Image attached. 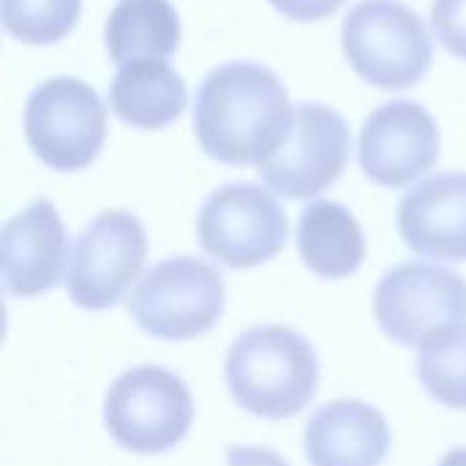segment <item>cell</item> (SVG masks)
Listing matches in <instances>:
<instances>
[{
    "label": "cell",
    "mask_w": 466,
    "mask_h": 466,
    "mask_svg": "<svg viewBox=\"0 0 466 466\" xmlns=\"http://www.w3.org/2000/svg\"><path fill=\"white\" fill-rule=\"evenodd\" d=\"M431 22L440 44L459 60H466V0H434Z\"/></svg>",
    "instance_id": "ffe728a7"
},
{
    "label": "cell",
    "mask_w": 466,
    "mask_h": 466,
    "mask_svg": "<svg viewBox=\"0 0 466 466\" xmlns=\"http://www.w3.org/2000/svg\"><path fill=\"white\" fill-rule=\"evenodd\" d=\"M3 287L14 298H38L57 287L68 262V232L49 199L30 202L0 235Z\"/></svg>",
    "instance_id": "7c38bea8"
},
{
    "label": "cell",
    "mask_w": 466,
    "mask_h": 466,
    "mask_svg": "<svg viewBox=\"0 0 466 466\" xmlns=\"http://www.w3.org/2000/svg\"><path fill=\"white\" fill-rule=\"evenodd\" d=\"M347 120L325 104H298L287 145L257 167L262 183L289 199H311L330 188L350 158Z\"/></svg>",
    "instance_id": "30bf717a"
},
{
    "label": "cell",
    "mask_w": 466,
    "mask_h": 466,
    "mask_svg": "<svg viewBox=\"0 0 466 466\" xmlns=\"http://www.w3.org/2000/svg\"><path fill=\"white\" fill-rule=\"evenodd\" d=\"M227 466H289L279 453L268 448H229Z\"/></svg>",
    "instance_id": "7402d4cb"
},
{
    "label": "cell",
    "mask_w": 466,
    "mask_h": 466,
    "mask_svg": "<svg viewBox=\"0 0 466 466\" xmlns=\"http://www.w3.org/2000/svg\"><path fill=\"white\" fill-rule=\"evenodd\" d=\"M404 243L431 259H466V172L434 175L410 188L399 205Z\"/></svg>",
    "instance_id": "4fadbf2b"
},
{
    "label": "cell",
    "mask_w": 466,
    "mask_h": 466,
    "mask_svg": "<svg viewBox=\"0 0 466 466\" xmlns=\"http://www.w3.org/2000/svg\"><path fill=\"white\" fill-rule=\"evenodd\" d=\"M300 259L322 279H347L366 259L358 218L339 202H311L298 221Z\"/></svg>",
    "instance_id": "2e32d148"
},
{
    "label": "cell",
    "mask_w": 466,
    "mask_h": 466,
    "mask_svg": "<svg viewBox=\"0 0 466 466\" xmlns=\"http://www.w3.org/2000/svg\"><path fill=\"white\" fill-rule=\"evenodd\" d=\"M104 41L117 66L164 60L180 46V16L169 0H120L109 11Z\"/></svg>",
    "instance_id": "e0dca14e"
},
{
    "label": "cell",
    "mask_w": 466,
    "mask_h": 466,
    "mask_svg": "<svg viewBox=\"0 0 466 466\" xmlns=\"http://www.w3.org/2000/svg\"><path fill=\"white\" fill-rule=\"evenodd\" d=\"M197 235L208 257L227 268L248 270L273 259L287 246L289 221L268 188L229 183L205 199Z\"/></svg>",
    "instance_id": "ba28073f"
},
{
    "label": "cell",
    "mask_w": 466,
    "mask_h": 466,
    "mask_svg": "<svg viewBox=\"0 0 466 466\" xmlns=\"http://www.w3.org/2000/svg\"><path fill=\"white\" fill-rule=\"evenodd\" d=\"M303 448L311 466H380L390 451V429L377 407L341 399L311 415Z\"/></svg>",
    "instance_id": "5bb4252c"
},
{
    "label": "cell",
    "mask_w": 466,
    "mask_h": 466,
    "mask_svg": "<svg viewBox=\"0 0 466 466\" xmlns=\"http://www.w3.org/2000/svg\"><path fill=\"white\" fill-rule=\"evenodd\" d=\"M440 466H466V448H456V451H451V453L442 459V464Z\"/></svg>",
    "instance_id": "603a6c76"
},
{
    "label": "cell",
    "mask_w": 466,
    "mask_h": 466,
    "mask_svg": "<svg viewBox=\"0 0 466 466\" xmlns=\"http://www.w3.org/2000/svg\"><path fill=\"white\" fill-rule=\"evenodd\" d=\"M341 44L355 74L382 90L418 85L434 57L423 19L399 0L358 3L341 25Z\"/></svg>",
    "instance_id": "3957f363"
},
{
    "label": "cell",
    "mask_w": 466,
    "mask_h": 466,
    "mask_svg": "<svg viewBox=\"0 0 466 466\" xmlns=\"http://www.w3.org/2000/svg\"><path fill=\"white\" fill-rule=\"evenodd\" d=\"M347 0H270V5L295 22H317L336 14Z\"/></svg>",
    "instance_id": "44dd1931"
},
{
    "label": "cell",
    "mask_w": 466,
    "mask_h": 466,
    "mask_svg": "<svg viewBox=\"0 0 466 466\" xmlns=\"http://www.w3.org/2000/svg\"><path fill=\"white\" fill-rule=\"evenodd\" d=\"M186 104V82L164 60H137L120 66L109 85V106L131 128H164L183 115Z\"/></svg>",
    "instance_id": "9a60e30c"
},
{
    "label": "cell",
    "mask_w": 466,
    "mask_h": 466,
    "mask_svg": "<svg viewBox=\"0 0 466 466\" xmlns=\"http://www.w3.org/2000/svg\"><path fill=\"white\" fill-rule=\"evenodd\" d=\"M224 279L197 257H172L150 268L131 289L128 314L153 339L188 341L224 314Z\"/></svg>",
    "instance_id": "5b68a950"
},
{
    "label": "cell",
    "mask_w": 466,
    "mask_h": 466,
    "mask_svg": "<svg viewBox=\"0 0 466 466\" xmlns=\"http://www.w3.org/2000/svg\"><path fill=\"white\" fill-rule=\"evenodd\" d=\"M295 109L281 79L259 63H224L199 85L194 134L199 147L229 167H259L289 139Z\"/></svg>",
    "instance_id": "6da1fadb"
},
{
    "label": "cell",
    "mask_w": 466,
    "mask_h": 466,
    "mask_svg": "<svg viewBox=\"0 0 466 466\" xmlns=\"http://www.w3.org/2000/svg\"><path fill=\"white\" fill-rule=\"evenodd\" d=\"M440 147V126L426 106L415 101H390L366 117L358 139V158L371 183L401 188L437 164Z\"/></svg>",
    "instance_id": "8fae6325"
},
{
    "label": "cell",
    "mask_w": 466,
    "mask_h": 466,
    "mask_svg": "<svg viewBox=\"0 0 466 466\" xmlns=\"http://www.w3.org/2000/svg\"><path fill=\"white\" fill-rule=\"evenodd\" d=\"M418 377L434 401L466 410V322L420 347Z\"/></svg>",
    "instance_id": "ac0fdd59"
},
{
    "label": "cell",
    "mask_w": 466,
    "mask_h": 466,
    "mask_svg": "<svg viewBox=\"0 0 466 466\" xmlns=\"http://www.w3.org/2000/svg\"><path fill=\"white\" fill-rule=\"evenodd\" d=\"M374 314L388 339L401 347H423L466 322V279L440 265L404 262L380 279Z\"/></svg>",
    "instance_id": "52a82bcc"
},
{
    "label": "cell",
    "mask_w": 466,
    "mask_h": 466,
    "mask_svg": "<svg viewBox=\"0 0 466 466\" xmlns=\"http://www.w3.org/2000/svg\"><path fill=\"white\" fill-rule=\"evenodd\" d=\"M147 257L142 221L128 210H104L76 238L68 265V295L85 311L123 300Z\"/></svg>",
    "instance_id": "9c48e42d"
},
{
    "label": "cell",
    "mask_w": 466,
    "mask_h": 466,
    "mask_svg": "<svg viewBox=\"0 0 466 466\" xmlns=\"http://www.w3.org/2000/svg\"><path fill=\"white\" fill-rule=\"evenodd\" d=\"M227 385L251 415L284 420L306 410L319 388V360L311 341L287 325L251 328L227 352Z\"/></svg>",
    "instance_id": "7a4b0ae2"
},
{
    "label": "cell",
    "mask_w": 466,
    "mask_h": 466,
    "mask_svg": "<svg viewBox=\"0 0 466 466\" xmlns=\"http://www.w3.org/2000/svg\"><path fill=\"white\" fill-rule=\"evenodd\" d=\"M191 423L194 399L188 385L161 366L128 369L106 390L104 426L131 453H167L186 440Z\"/></svg>",
    "instance_id": "277c9868"
},
{
    "label": "cell",
    "mask_w": 466,
    "mask_h": 466,
    "mask_svg": "<svg viewBox=\"0 0 466 466\" xmlns=\"http://www.w3.org/2000/svg\"><path fill=\"white\" fill-rule=\"evenodd\" d=\"M3 27L22 44L44 46L66 38L82 14V0H0Z\"/></svg>",
    "instance_id": "d6986e66"
},
{
    "label": "cell",
    "mask_w": 466,
    "mask_h": 466,
    "mask_svg": "<svg viewBox=\"0 0 466 466\" xmlns=\"http://www.w3.org/2000/svg\"><path fill=\"white\" fill-rule=\"evenodd\" d=\"M25 139L33 156L49 169H85L104 147L106 106L87 82L52 76L25 104Z\"/></svg>",
    "instance_id": "8992f818"
}]
</instances>
